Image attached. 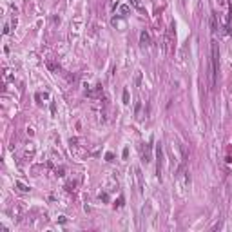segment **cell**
Returning <instances> with one entry per match:
<instances>
[{"label": "cell", "mask_w": 232, "mask_h": 232, "mask_svg": "<svg viewBox=\"0 0 232 232\" xmlns=\"http://www.w3.org/2000/svg\"><path fill=\"white\" fill-rule=\"evenodd\" d=\"M149 161H151V145L143 149V163H149Z\"/></svg>", "instance_id": "5b68a950"}, {"label": "cell", "mask_w": 232, "mask_h": 232, "mask_svg": "<svg viewBox=\"0 0 232 232\" xmlns=\"http://www.w3.org/2000/svg\"><path fill=\"white\" fill-rule=\"evenodd\" d=\"M121 205H124V198H121V196H120V198H118V201H116V203H114V209H120Z\"/></svg>", "instance_id": "ba28073f"}, {"label": "cell", "mask_w": 232, "mask_h": 232, "mask_svg": "<svg viewBox=\"0 0 232 232\" xmlns=\"http://www.w3.org/2000/svg\"><path fill=\"white\" fill-rule=\"evenodd\" d=\"M9 31H11V29H9V25H8V24H5V25H4V35H8V33H9Z\"/></svg>", "instance_id": "7c38bea8"}, {"label": "cell", "mask_w": 232, "mask_h": 232, "mask_svg": "<svg viewBox=\"0 0 232 232\" xmlns=\"http://www.w3.org/2000/svg\"><path fill=\"white\" fill-rule=\"evenodd\" d=\"M127 13H129V5H120V15L127 16Z\"/></svg>", "instance_id": "52a82bcc"}, {"label": "cell", "mask_w": 232, "mask_h": 232, "mask_svg": "<svg viewBox=\"0 0 232 232\" xmlns=\"http://www.w3.org/2000/svg\"><path fill=\"white\" fill-rule=\"evenodd\" d=\"M131 4L134 5V8H138V9H141V5H140V2H138V0H131Z\"/></svg>", "instance_id": "30bf717a"}, {"label": "cell", "mask_w": 232, "mask_h": 232, "mask_svg": "<svg viewBox=\"0 0 232 232\" xmlns=\"http://www.w3.org/2000/svg\"><path fill=\"white\" fill-rule=\"evenodd\" d=\"M210 31H212V33L218 31V15H216V13L210 15Z\"/></svg>", "instance_id": "277c9868"}, {"label": "cell", "mask_w": 232, "mask_h": 232, "mask_svg": "<svg viewBox=\"0 0 232 232\" xmlns=\"http://www.w3.org/2000/svg\"><path fill=\"white\" fill-rule=\"evenodd\" d=\"M124 104H129V91H124Z\"/></svg>", "instance_id": "9c48e42d"}, {"label": "cell", "mask_w": 232, "mask_h": 232, "mask_svg": "<svg viewBox=\"0 0 232 232\" xmlns=\"http://www.w3.org/2000/svg\"><path fill=\"white\" fill-rule=\"evenodd\" d=\"M140 44H141L143 47H149V45H151V36H149L147 31H141V33H140Z\"/></svg>", "instance_id": "3957f363"}, {"label": "cell", "mask_w": 232, "mask_h": 232, "mask_svg": "<svg viewBox=\"0 0 232 232\" xmlns=\"http://www.w3.org/2000/svg\"><path fill=\"white\" fill-rule=\"evenodd\" d=\"M172 31H174V24H170L167 29V35H165V51H169L170 45H172Z\"/></svg>", "instance_id": "7a4b0ae2"}, {"label": "cell", "mask_w": 232, "mask_h": 232, "mask_svg": "<svg viewBox=\"0 0 232 232\" xmlns=\"http://www.w3.org/2000/svg\"><path fill=\"white\" fill-rule=\"evenodd\" d=\"M210 62H212V87H216L218 82V73H220V51H218V42H210Z\"/></svg>", "instance_id": "6da1fadb"}, {"label": "cell", "mask_w": 232, "mask_h": 232, "mask_svg": "<svg viewBox=\"0 0 232 232\" xmlns=\"http://www.w3.org/2000/svg\"><path fill=\"white\" fill-rule=\"evenodd\" d=\"M113 158H114L113 152H107V154H105V160H107V161H113Z\"/></svg>", "instance_id": "8fae6325"}, {"label": "cell", "mask_w": 232, "mask_h": 232, "mask_svg": "<svg viewBox=\"0 0 232 232\" xmlns=\"http://www.w3.org/2000/svg\"><path fill=\"white\" fill-rule=\"evenodd\" d=\"M16 187H18L20 190H22V192H29V187H27V185H24L22 181H16Z\"/></svg>", "instance_id": "8992f818"}]
</instances>
